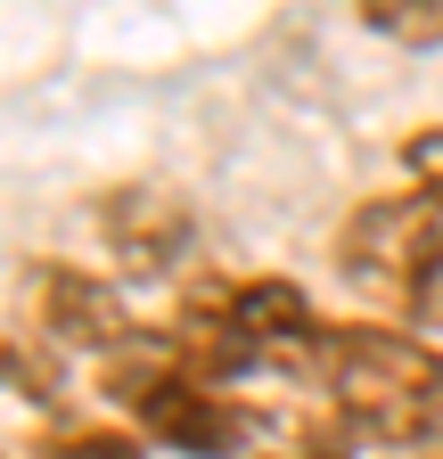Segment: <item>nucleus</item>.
<instances>
[{"instance_id":"obj_4","label":"nucleus","mask_w":443,"mask_h":459,"mask_svg":"<svg viewBox=\"0 0 443 459\" xmlns=\"http://www.w3.org/2000/svg\"><path fill=\"white\" fill-rule=\"evenodd\" d=\"M328 263H337L345 287L403 320V328H443V189L411 181V189H386L361 197L337 238H328Z\"/></svg>"},{"instance_id":"obj_9","label":"nucleus","mask_w":443,"mask_h":459,"mask_svg":"<svg viewBox=\"0 0 443 459\" xmlns=\"http://www.w3.org/2000/svg\"><path fill=\"white\" fill-rule=\"evenodd\" d=\"M353 17L395 49H443V0H353Z\"/></svg>"},{"instance_id":"obj_5","label":"nucleus","mask_w":443,"mask_h":459,"mask_svg":"<svg viewBox=\"0 0 443 459\" xmlns=\"http://www.w3.org/2000/svg\"><path fill=\"white\" fill-rule=\"evenodd\" d=\"M9 328H33V336L58 344V353H99V361L140 336L124 287L107 271H91V263H66V255H33L17 271V320Z\"/></svg>"},{"instance_id":"obj_1","label":"nucleus","mask_w":443,"mask_h":459,"mask_svg":"<svg viewBox=\"0 0 443 459\" xmlns=\"http://www.w3.org/2000/svg\"><path fill=\"white\" fill-rule=\"evenodd\" d=\"M312 419L353 451H435L443 443V344L403 320H320L312 336Z\"/></svg>"},{"instance_id":"obj_12","label":"nucleus","mask_w":443,"mask_h":459,"mask_svg":"<svg viewBox=\"0 0 443 459\" xmlns=\"http://www.w3.org/2000/svg\"><path fill=\"white\" fill-rule=\"evenodd\" d=\"M0 459H9V451H0Z\"/></svg>"},{"instance_id":"obj_11","label":"nucleus","mask_w":443,"mask_h":459,"mask_svg":"<svg viewBox=\"0 0 443 459\" xmlns=\"http://www.w3.org/2000/svg\"><path fill=\"white\" fill-rule=\"evenodd\" d=\"M403 164H411V181L443 189V124H419V132L403 140Z\"/></svg>"},{"instance_id":"obj_6","label":"nucleus","mask_w":443,"mask_h":459,"mask_svg":"<svg viewBox=\"0 0 443 459\" xmlns=\"http://www.w3.org/2000/svg\"><path fill=\"white\" fill-rule=\"evenodd\" d=\"M107 255H116L124 279H189V255H197V221L181 205V189H99L91 205Z\"/></svg>"},{"instance_id":"obj_10","label":"nucleus","mask_w":443,"mask_h":459,"mask_svg":"<svg viewBox=\"0 0 443 459\" xmlns=\"http://www.w3.org/2000/svg\"><path fill=\"white\" fill-rule=\"evenodd\" d=\"M255 459H443V443H435V451H353L345 435H328V427L304 411V419L288 427V443H271V451H255Z\"/></svg>"},{"instance_id":"obj_2","label":"nucleus","mask_w":443,"mask_h":459,"mask_svg":"<svg viewBox=\"0 0 443 459\" xmlns=\"http://www.w3.org/2000/svg\"><path fill=\"white\" fill-rule=\"evenodd\" d=\"M164 336H173V353L189 369H205L222 385L304 377L312 336H320V304L288 271H189Z\"/></svg>"},{"instance_id":"obj_7","label":"nucleus","mask_w":443,"mask_h":459,"mask_svg":"<svg viewBox=\"0 0 443 459\" xmlns=\"http://www.w3.org/2000/svg\"><path fill=\"white\" fill-rule=\"evenodd\" d=\"M0 394L49 411V402L66 394V353L49 336H33V328H0Z\"/></svg>"},{"instance_id":"obj_8","label":"nucleus","mask_w":443,"mask_h":459,"mask_svg":"<svg viewBox=\"0 0 443 459\" xmlns=\"http://www.w3.org/2000/svg\"><path fill=\"white\" fill-rule=\"evenodd\" d=\"M25 459H148V435L124 419H49Z\"/></svg>"},{"instance_id":"obj_3","label":"nucleus","mask_w":443,"mask_h":459,"mask_svg":"<svg viewBox=\"0 0 443 459\" xmlns=\"http://www.w3.org/2000/svg\"><path fill=\"white\" fill-rule=\"evenodd\" d=\"M99 394L124 427L148 435V451H173V459H255L271 435L255 402H239L222 377L189 369L164 328H140L132 344H116L99 361Z\"/></svg>"}]
</instances>
